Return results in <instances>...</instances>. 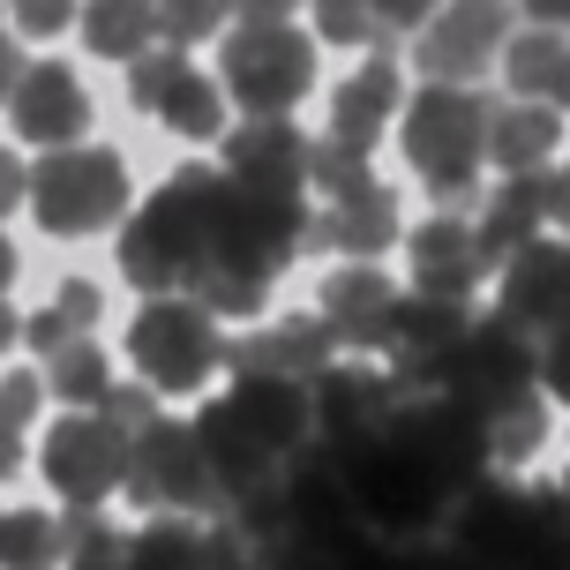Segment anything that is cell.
Listing matches in <instances>:
<instances>
[{"mask_svg":"<svg viewBox=\"0 0 570 570\" xmlns=\"http://www.w3.org/2000/svg\"><path fill=\"white\" fill-rule=\"evenodd\" d=\"M563 503H570V473H563Z\"/></svg>","mask_w":570,"mask_h":570,"instance_id":"obj_50","label":"cell"},{"mask_svg":"<svg viewBox=\"0 0 570 570\" xmlns=\"http://www.w3.org/2000/svg\"><path fill=\"white\" fill-rule=\"evenodd\" d=\"M8 120H16V136L38 142V150L83 142L90 98H83V83H76V68H68V60H30L23 83L8 90Z\"/></svg>","mask_w":570,"mask_h":570,"instance_id":"obj_18","label":"cell"},{"mask_svg":"<svg viewBox=\"0 0 570 570\" xmlns=\"http://www.w3.org/2000/svg\"><path fill=\"white\" fill-rule=\"evenodd\" d=\"M23 196H30V166L16 158V150H0V218H8Z\"/></svg>","mask_w":570,"mask_h":570,"instance_id":"obj_44","label":"cell"},{"mask_svg":"<svg viewBox=\"0 0 570 570\" xmlns=\"http://www.w3.org/2000/svg\"><path fill=\"white\" fill-rule=\"evenodd\" d=\"M120 488H128V503L150 518H218V473H210V458H203L196 443V421H142L136 435H128V473H120Z\"/></svg>","mask_w":570,"mask_h":570,"instance_id":"obj_6","label":"cell"},{"mask_svg":"<svg viewBox=\"0 0 570 570\" xmlns=\"http://www.w3.org/2000/svg\"><path fill=\"white\" fill-rule=\"evenodd\" d=\"M38 473H46V488H53L68 511H98L120 488V473H128V435L106 413H68V421L46 428Z\"/></svg>","mask_w":570,"mask_h":570,"instance_id":"obj_12","label":"cell"},{"mask_svg":"<svg viewBox=\"0 0 570 570\" xmlns=\"http://www.w3.org/2000/svg\"><path fill=\"white\" fill-rule=\"evenodd\" d=\"M38 405H46V383H38L30 368H16L8 383H0V421H8V428H30V421H38Z\"/></svg>","mask_w":570,"mask_h":570,"instance_id":"obj_39","label":"cell"},{"mask_svg":"<svg viewBox=\"0 0 570 570\" xmlns=\"http://www.w3.org/2000/svg\"><path fill=\"white\" fill-rule=\"evenodd\" d=\"M315 38L323 46H368V53H391L399 38L375 23L368 0H315Z\"/></svg>","mask_w":570,"mask_h":570,"instance_id":"obj_33","label":"cell"},{"mask_svg":"<svg viewBox=\"0 0 570 570\" xmlns=\"http://www.w3.org/2000/svg\"><path fill=\"white\" fill-rule=\"evenodd\" d=\"M533 383H541L548 399L570 405V331H548V338L533 345Z\"/></svg>","mask_w":570,"mask_h":570,"instance_id":"obj_37","label":"cell"},{"mask_svg":"<svg viewBox=\"0 0 570 570\" xmlns=\"http://www.w3.org/2000/svg\"><path fill=\"white\" fill-rule=\"evenodd\" d=\"M83 46L98 60H142L158 46V8L150 0H83Z\"/></svg>","mask_w":570,"mask_h":570,"instance_id":"obj_27","label":"cell"},{"mask_svg":"<svg viewBox=\"0 0 570 570\" xmlns=\"http://www.w3.org/2000/svg\"><path fill=\"white\" fill-rule=\"evenodd\" d=\"M405 271H413V293H435V301H473V285H488L495 263L481 256L473 226L458 210H435L428 226L405 233Z\"/></svg>","mask_w":570,"mask_h":570,"instance_id":"obj_19","label":"cell"},{"mask_svg":"<svg viewBox=\"0 0 570 570\" xmlns=\"http://www.w3.org/2000/svg\"><path fill=\"white\" fill-rule=\"evenodd\" d=\"M98 413H106V421L120 428V435H136L142 421H158V391H142V383H128V391H106V399H98Z\"/></svg>","mask_w":570,"mask_h":570,"instance_id":"obj_38","label":"cell"},{"mask_svg":"<svg viewBox=\"0 0 570 570\" xmlns=\"http://www.w3.org/2000/svg\"><path fill=\"white\" fill-rule=\"evenodd\" d=\"M8 473H23V428L0 421V481H8Z\"/></svg>","mask_w":570,"mask_h":570,"instance_id":"obj_47","label":"cell"},{"mask_svg":"<svg viewBox=\"0 0 570 570\" xmlns=\"http://www.w3.org/2000/svg\"><path fill=\"white\" fill-rule=\"evenodd\" d=\"M68 533L46 511H0V570H60Z\"/></svg>","mask_w":570,"mask_h":570,"instance_id":"obj_30","label":"cell"},{"mask_svg":"<svg viewBox=\"0 0 570 570\" xmlns=\"http://www.w3.org/2000/svg\"><path fill=\"white\" fill-rule=\"evenodd\" d=\"M203 525L210 518H150L128 533V570H203Z\"/></svg>","mask_w":570,"mask_h":570,"instance_id":"obj_29","label":"cell"},{"mask_svg":"<svg viewBox=\"0 0 570 570\" xmlns=\"http://www.w3.org/2000/svg\"><path fill=\"white\" fill-rule=\"evenodd\" d=\"M210 203H218V166H180L136 210V226H120V278L136 285L142 301L188 285V271L210 248Z\"/></svg>","mask_w":570,"mask_h":570,"instance_id":"obj_3","label":"cell"},{"mask_svg":"<svg viewBox=\"0 0 570 570\" xmlns=\"http://www.w3.org/2000/svg\"><path fill=\"white\" fill-rule=\"evenodd\" d=\"M233 375H278V383H301L308 391L315 375L338 361V338L323 331V315H285L278 331H256L248 345H226Z\"/></svg>","mask_w":570,"mask_h":570,"instance_id":"obj_22","label":"cell"},{"mask_svg":"<svg viewBox=\"0 0 570 570\" xmlns=\"http://www.w3.org/2000/svg\"><path fill=\"white\" fill-rule=\"evenodd\" d=\"M511 8H525V23H533V30H563V38H570V0H511Z\"/></svg>","mask_w":570,"mask_h":570,"instance_id":"obj_45","label":"cell"},{"mask_svg":"<svg viewBox=\"0 0 570 570\" xmlns=\"http://www.w3.org/2000/svg\"><path fill=\"white\" fill-rule=\"evenodd\" d=\"M556 142H563V114L556 106H525V98H495L488 106V166L548 173Z\"/></svg>","mask_w":570,"mask_h":570,"instance_id":"obj_26","label":"cell"},{"mask_svg":"<svg viewBox=\"0 0 570 570\" xmlns=\"http://www.w3.org/2000/svg\"><path fill=\"white\" fill-rule=\"evenodd\" d=\"M541 443H548V405L541 399H525V405H511V413L488 421V458H495V465H525Z\"/></svg>","mask_w":570,"mask_h":570,"instance_id":"obj_34","label":"cell"},{"mask_svg":"<svg viewBox=\"0 0 570 570\" xmlns=\"http://www.w3.org/2000/svg\"><path fill=\"white\" fill-rule=\"evenodd\" d=\"M465 323H473V301L399 293V308H391V331H383V353H391V383H399L405 399H413V391H435V375H443V361L458 353Z\"/></svg>","mask_w":570,"mask_h":570,"instance_id":"obj_16","label":"cell"},{"mask_svg":"<svg viewBox=\"0 0 570 570\" xmlns=\"http://www.w3.org/2000/svg\"><path fill=\"white\" fill-rule=\"evenodd\" d=\"M383 443H391L405 465H421V481H435L451 503L473 481H488V465H495V458H488V428L473 421L465 405H451L443 391H413V399H399Z\"/></svg>","mask_w":570,"mask_h":570,"instance_id":"obj_8","label":"cell"},{"mask_svg":"<svg viewBox=\"0 0 570 570\" xmlns=\"http://www.w3.org/2000/svg\"><path fill=\"white\" fill-rule=\"evenodd\" d=\"M196 443L210 458L226 503L248 495V488L285 481V465L308 451V391L301 383H278V375H233L226 399L196 413Z\"/></svg>","mask_w":570,"mask_h":570,"instance_id":"obj_1","label":"cell"},{"mask_svg":"<svg viewBox=\"0 0 570 570\" xmlns=\"http://www.w3.org/2000/svg\"><path fill=\"white\" fill-rule=\"evenodd\" d=\"M16 338H23V315L8 308V293H0V353H8V345H16Z\"/></svg>","mask_w":570,"mask_h":570,"instance_id":"obj_48","label":"cell"},{"mask_svg":"<svg viewBox=\"0 0 570 570\" xmlns=\"http://www.w3.org/2000/svg\"><path fill=\"white\" fill-rule=\"evenodd\" d=\"M226 98L240 114H293L315 90V38L293 23H233L226 30Z\"/></svg>","mask_w":570,"mask_h":570,"instance_id":"obj_10","label":"cell"},{"mask_svg":"<svg viewBox=\"0 0 570 570\" xmlns=\"http://www.w3.org/2000/svg\"><path fill=\"white\" fill-rule=\"evenodd\" d=\"M368 8H375V23L391 30V38H405V30H421L443 0H368Z\"/></svg>","mask_w":570,"mask_h":570,"instance_id":"obj_42","label":"cell"},{"mask_svg":"<svg viewBox=\"0 0 570 570\" xmlns=\"http://www.w3.org/2000/svg\"><path fill=\"white\" fill-rule=\"evenodd\" d=\"M518 30L511 0H443L421 30H413V68L421 83H481L503 60V38Z\"/></svg>","mask_w":570,"mask_h":570,"instance_id":"obj_11","label":"cell"},{"mask_svg":"<svg viewBox=\"0 0 570 570\" xmlns=\"http://www.w3.org/2000/svg\"><path fill=\"white\" fill-rule=\"evenodd\" d=\"M23 68H30L23 46H16V38H0V106H8V90L23 83Z\"/></svg>","mask_w":570,"mask_h":570,"instance_id":"obj_46","label":"cell"},{"mask_svg":"<svg viewBox=\"0 0 570 570\" xmlns=\"http://www.w3.org/2000/svg\"><path fill=\"white\" fill-rule=\"evenodd\" d=\"M60 533H68V570H128V533H114L98 511H68L60 518Z\"/></svg>","mask_w":570,"mask_h":570,"instance_id":"obj_32","label":"cell"},{"mask_svg":"<svg viewBox=\"0 0 570 570\" xmlns=\"http://www.w3.org/2000/svg\"><path fill=\"white\" fill-rule=\"evenodd\" d=\"M30 210H38V226L60 233V240H83V233L120 226V210H128V158H120V150H90V142L46 150V158L30 166Z\"/></svg>","mask_w":570,"mask_h":570,"instance_id":"obj_7","label":"cell"},{"mask_svg":"<svg viewBox=\"0 0 570 570\" xmlns=\"http://www.w3.org/2000/svg\"><path fill=\"white\" fill-rule=\"evenodd\" d=\"M8 278H16V240L0 233V293H8Z\"/></svg>","mask_w":570,"mask_h":570,"instance_id":"obj_49","label":"cell"},{"mask_svg":"<svg viewBox=\"0 0 570 570\" xmlns=\"http://www.w3.org/2000/svg\"><path fill=\"white\" fill-rule=\"evenodd\" d=\"M503 83H511V98H525V106H556L563 114L570 106V38L563 30H511L503 38Z\"/></svg>","mask_w":570,"mask_h":570,"instance_id":"obj_25","label":"cell"},{"mask_svg":"<svg viewBox=\"0 0 570 570\" xmlns=\"http://www.w3.org/2000/svg\"><path fill=\"white\" fill-rule=\"evenodd\" d=\"M98 308H106V293H98L90 278H68V285L53 293V301H46V308H38V315L23 323V338L38 345V353H53V345L83 338L90 323H98Z\"/></svg>","mask_w":570,"mask_h":570,"instance_id":"obj_31","label":"cell"},{"mask_svg":"<svg viewBox=\"0 0 570 570\" xmlns=\"http://www.w3.org/2000/svg\"><path fill=\"white\" fill-rule=\"evenodd\" d=\"M233 188H271V196H301L308 188V136L293 128V114H248L226 128V166Z\"/></svg>","mask_w":570,"mask_h":570,"instance_id":"obj_17","label":"cell"},{"mask_svg":"<svg viewBox=\"0 0 570 570\" xmlns=\"http://www.w3.org/2000/svg\"><path fill=\"white\" fill-rule=\"evenodd\" d=\"M233 23H293V8L301 0H218Z\"/></svg>","mask_w":570,"mask_h":570,"instance_id":"obj_43","label":"cell"},{"mask_svg":"<svg viewBox=\"0 0 570 570\" xmlns=\"http://www.w3.org/2000/svg\"><path fill=\"white\" fill-rule=\"evenodd\" d=\"M128 98L188 142L226 136V90L210 83L188 53H173V46H150L142 60H128Z\"/></svg>","mask_w":570,"mask_h":570,"instance_id":"obj_14","label":"cell"},{"mask_svg":"<svg viewBox=\"0 0 570 570\" xmlns=\"http://www.w3.org/2000/svg\"><path fill=\"white\" fill-rule=\"evenodd\" d=\"M128 361L142 368V391L188 399V391H203L226 368V331L188 293H150L136 308V323H128Z\"/></svg>","mask_w":570,"mask_h":570,"instance_id":"obj_5","label":"cell"},{"mask_svg":"<svg viewBox=\"0 0 570 570\" xmlns=\"http://www.w3.org/2000/svg\"><path fill=\"white\" fill-rule=\"evenodd\" d=\"M435 391L451 405H465V413L488 428L495 413L541 399V383H533V345L518 338L503 315H473L465 338H458V353L443 361V375H435Z\"/></svg>","mask_w":570,"mask_h":570,"instance_id":"obj_9","label":"cell"},{"mask_svg":"<svg viewBox=\"0 0 570 570\" xmlns=\"http://www.w3.org/2000/svg\"><path fill=\"white\" fill-rule=\"evenodd\" d=\"M375 173H368V158L361 150H345V142H308V188H323V196L338 203V196H353V188H368Z\"/></svg>","mask_w":570,"mask_h":570,"instance_id":"obj_36","label":"cell"},{"mask_svg":"<svg viewBox=\"0 0 570 570\" xmlns=\"http://www.w3.org/2000/svg\"><path fill=\"white\" fill-rule=\"evenodd\" d=\"M16 8V30L23 38H53V30L76 23V0H8Z\"/></svg>","mask_w":570,"mask_h":570,"instance_id":"obj_40","label":"cell"},{"mask_svg":"<svg viewBox=\"0 0 570 570\" xmlns=\"http://www.w3.org/2000/svg\"><path fill=\"white\" fill-rule=\"evenodd\" d=\"M495 315L525 345H541L548 331H570V240L541 233L518 256L495 263Z\"/></svg>","mask_w":570,"mask_h":570,"instance_id":"obj_13","label":"cell"},{"mask_svg":"<svg viewBox=\"0 0 570 570\" xmlns=\"http://www.w3.org/2000/svg\"><path fill=\"white\" fill-rule=\"evenodd\" d=\"M391 308H399V285L383 278L375 263H338L323 278V331L345 345V353H383V331H391Z\"/></svg>","mask_w":570,"mask_h":570,"instance_id":"obj_21","label":"cell"},{"mask_svg":"<svg viewBox=\"0 0 570 570\" xmlns=\"http://www.w3.org/2000/svg\"><path fill=\"white\" fill-rule=\"evenodd\" d=\"M46 399L60 405H98L106 391H114V368H106V345H90V338H68L46 353Z\"/></svg>","mask_w":570,"mask_h":570,"instance_id":"obj_28","label":"cell"},{"mask_svg":"<svg viewBox=\"0 0 570 570\" xmlns=\"http://www.w3.org/2000/svg\"><path fill=\"white\" fill-rule=\"evenodd\" d=\"M488 98L481 83H421L413 98H399V142L405 166L421 173V188L443 210H473L481 203V166H488Z\"/></svg>","mask_w":570,"mask_h":570,"instance_id":"obj_2","label":"cell"},{"mask_svg":"<svg viewBox=\"0 0 570 570\" xmlns=\"http://www.w3.org/2000/svg\"><path fill=\"white\" fill-rule=\"evenodd\" d=\"M399 240H405V226H399V188L368 180V188L338 196L331 210H315V218H308V240H301V256H315V248H338L345 263H375L383 248H399Z\"/></svg>","mask_w":570,"mask_h":570,"instance_id":"obj_20","label":"cell"},{"mask_svg":"<svg viewBox=\"0 0 570 570\" xmlns=\"http://www.w3.org/2000/svg\"><path fill=\"white\" fill-rule=\"evenodd\" d=\"M399 98H405L399 60H391V53H368V60H361V68L338 83V98H331V142H345V150H361V158H368L375 142L391 136Z\"/></svg>","mask_w":570,"mask_h":570,"instance_id":"obj_23","label":"cell"},{"mask_svg":"<svg viewBox=\"0 0 570 570\" xmlns=\"http://www.w3.org/2000/svg\"><path fill=\"white\" fill-rule=\"evenodd\" d=\"M399 570H481V563H473V556H458V548L435 533V541H405L399 548Z\"/></svg>","mask_w":570,"mask_h":570,"instance_id":"obj_41","label":"cell"},{"mask_svg":"<svg viewBox=\"0 0 570 570\" xmlns=\"http://www.w3.org/2000/svg\"><path fill=\"white\" fill-rule=\"evenodd\" d=\"M399 383L383 368H361V361H331V368L308 383V443L323 451H345V443H375L391 413H399Z\"/></svg>","mask_w":570,"mask_h":570,"instance_id":"obj_15","label":"cell"},{"mask_svg":"<svg viewBox=\"0 0 570 570\" xmlns=\"http://www.w3.org/2000/svg\"><path fill=\"white\" fill-rule=\"evenodd\" d=\"M150 8H158V46H173V53H188V46H203V38H218V23H226L218 0H150Z\"/></svg>","mask_w":570,"mask_h":570,"instance_id":"obj_35","label":"cell"},{"mask_svg":"<svg viewBox=\"0 0 570 570\" xmlns=\"http://www.w3.org/2000/svg\"><path fill=\"white\" fill-rule=\"evenodd\" d=\"M541 233H548V173H503V188H488L473 203V240H481L488 263L518 256Z\"/></svg>","mask_w":570,"mask_h":570,"instance_id":"obj_24","label":"cell"},{"mask_svg":"<svg viewBox=\"0 0 570 570\" xmlns=\"http://www.w3.org/2000/svg\"><path fill=\"white\" fill-rule=\"evenodd\" d=\"M323 451V443H315ZM323 465L338 473V488L353 495V511L368 518L383 541H435L443 518H451V495L435 481H421V465H405L383 435L375 443H345V451H323Z\"/></svg>","mask_w":570,"mask_h":570,"instance_id":"obj_4","label":"cell"}]
</instances>
